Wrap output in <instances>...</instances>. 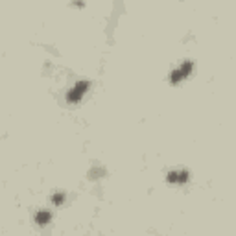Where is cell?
I'll return each instance as SVG.
<instances>
[{
  "mask_svg": "<svg viewBox=\"0 0 236 236\" xmlns=\"http://www.w3.org/2000/svg\"><path fill=\"white\" fill-rule=\"evenodd\" d=\"M186 179H188V174H186V171H171V174L168 175V181H170V183H185Z\"/></svg>",
  "mask_w": 236,
  "mask_h": 236,
  "instance_id": "1",
  "label": "cell"
},
{
  "mask_svg": "<svg viewBox=\"0 0 236 236\" xmlns=\"http://www.w3.org/2000/svg\"><path fill=\"white\" fill-rule=\"evenodd\" d=\"M48 220H50V212H39L37 216H35V221L37 223H48Z\"/></svg>",
  "mask_w": 236,
  "mask_h": 236,
  "instance_id": "2",
  "label": "cell"
},
{
  "mask_svg": "<svg viewBox=\"0 0 236 236\" xmlns=\"http://www.w3.org/2000/svg\"><path fill=\"white\" fill-rule=\"evenodd\" d=\"M63 199H65V196H63V194H56V196H53V203H56V205H61Z\"/></svg>",
  "mask_w": 236,
  "mask_h": 236,
  "instance_id": "3",
  "label": "cell"
}]
</instances>
